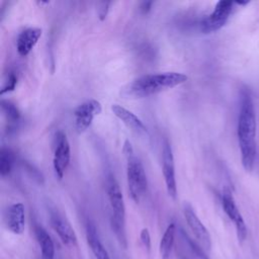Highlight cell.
I'll return each instance as SVG.
<instances>
[{
    "label": "cell",
    "mask_w": 259,
    "mask_h": 259,
    "mask_svg": "<svg viewBox=\"0 0 259 259\" xmlns=\"http://www.w3.org/2000/svg\"><path fill=\"white\" fill-rule=\"evenodd\" d=\"M256 131L257 122L252 96L248 88H243L240 97L237 136L242 165L248 172L253 169L256 157Z\"/></svg>",
    "instance_id": "1"
},
{
    "label": "cell",
    "mask_w": 259,
    "mask_h": 259,
    "mask_svg": "<svg viewBox=\"0 0 259 259\" xmlns=\"http://www.w3.org/2000/svg\"><path fill=\"white\" fill-rule=\"evenodd\" d=\"M188 77L178 72H163L143 75L128 84L126 93L130 96L143 98L148 97L167 89L174 88L184 82Z\"/></svg>",
    "instance_id": "2"
},
{
    "label": "cell",
    "mask_w": 259,
    "mask_h": 259,
    "mask_svg": "<svg viewBox=\"0 0 259 259\" xmlns=\"http://www.w3.org/2000/svg\"><path fill=\"white\" fill-rule=\"evenodd\" d=\"M122 152L126 158V181L132 199L139 203L148 187L147 175L139 158L135 156L134 149L128 140H125Z\"/></svg>",
    "instance_id": "3"
},
{
    "label": "cell",
    "mask_w": 259,
    "mask_h": 259,
    "mask_svg": "<svg viewBox=\"0 0 259 259\" xmlns=\"http://www.w3.org/2000/svg\"><path fill=\"white\" fill-rule=\"evenodd\" d=\"M236 2L219 1L212 12L200 21V30L203 33H210L221 29L231 16Z\"/></svg>",
    "instance_id": "4"
},
{
    "label": "cell",
    "mask_w": 259,
    "mask_h": 259,
    "mask_svg": "<svg viewBox=\"0 0 259 259\" xmlns=\"http://www.w3.org/2000/svg\"><path fill=\"white\" fill-rule=\"evenodd\" d=\"M222 205L223 209L228 215V218L233 222L235 228L237 237L240 243H243L247 238V226L245 224V221L236 204V201L234 199V196L229 188H224L222 193Z\"/></svg>",
    "instance_id": "5"
},
{
    "label": "cell",
    "mask_w": 259,
    "mask_h": 259,
    "mask_svg": "<svg viewBox=\"0 0 259 259\" xmlns=\"http://www.w3.org/2000/svg\"><path fill=\"white\" fill-rule=\"evenodd\" d=\"M102 106L96 99H88L82 102L74 110V122L77 133H84L92 123L94 117L100 114Z\"/></svg>",
    "instance_id": "6"
},
{
    "label": "cell",
    "mask_w": 259,
    "mask_h": 259,
    "mask_svg": "<svg viewBox=\"0 0 259 259\" xmlns=\"http://www.w3.org/2000/svg\"><path fill=\"white\" fill-rule=\"evenodd\" d=\"M71 160V148L67 136L63 132L56 135V145L53 158V167L56 176L62 179Z\"/></svg>",
    "instance_id": "7"
},
{
    "label": "cell",
    "mask_w": 259,
    "mask_h": 259,
    "mask_svg": "<svg viewBox=\"0 0 259 259\" xmlns=\"http://www.w3.org/2000/svg\"><path fill=\"white\" fill-rule=\"evenodd\" d=\"M106 192L112 211L110 219L125 223V205L123 195L118 182L112 174H109L107 177Z\"/></svg>",
    "instance_id": "8"
},
{
    "label": "cell",
    "mask_w": 259,
    "mask_h": 259,
    "mask_svg": "<svg viewBox=\"0 0 259 259\" xmlns=\"http://www.w3.org/2000/svg\"><path fill=\"white\" fill-rule=\"evenodd\" d=\"M183 214L189 229L198 240L200 245L203 246L206 250H209L211 248L210 235L200 219L197 217L192 205L187 201L183 203Z\"/></svg>",
    "instance_id": "9"
},
{
    "label": "cell",
    "mask_w": 259,
    "mask_h": 259,
    "mask_svg": "<svg viewBox=\"0 0 259 259\" xmlns=\"http://www.w3.org/2000/svg\"><path fill=\"white\" fill-rule=\"evenodd\" d=\"M162 172L169 196L176 199L177 196V184L175 177V165L174 156L171 145L168 142L164 143L162 151Z\"/></svg>",
    "instance_id": "10"
},
{
    "label": "cell",
    "mask_w": 259,
    "mask_h": 259,
    "mask_svg": "<svg viewBox=\"0 0 259 259\" xmlns=\"http://www.w3.org/2000/svg\"><path fill=\"white\" fill-rule=\"evenodd\" d=\"M51 225L52 228L55 230V232L58 234L61 241L68 246H75L77 244V236L70 225V223L64 219L63 215H61L57 211H53L51 213Z\"/></svg>",
    "instance_id": "11"
},
{
    "label": "cell",
    "mask_w": 259,
    "mask_h": 259,
    "mask_svg": "<svg viewBox=\"0 0 259 259\" xmlns=\"http://www.w3.org/2000/svg\"><path fill=\"white\" fill-rule=\"evenodd\" d=\"M6 228L15 235H21L25 227L24 205L21 202L11 204L5 212Z\"/></svg>",
    "instance_id": "12"
},
{
    "label": "cell",
    "mask_w": 259,
    "mask_h": 259,
    "mask_svg": "<svg viewBox=\"0 0 259 259\" xmlns=\"http://www.w3.org/2000/svg\"><path fill=\"white\" fill-rule=\"evenodd\" d=\"M42 30L39 27H28L22 30L16 39V50L19 56H27L41 36Z\"/></svg>",
    "instance_id": "13"
},
{
    "label": "cell",
    "mask_w": 259,
    "mask_h": 259,
    "mask_svg": "<svg viewBox=\"0 0 259 259\" xmlns=\"http://www.w3.org/2000/svg\"><path fill=\"white\" fill-rule=\"evenodd\" d=\"M111 110H112L113 114L132 131H134L138 134H147L148 133V128L144 124L142 119L139 118L131 110L126 109L125 107H123L119 104H112Z\"/></svg>",
    "instance_id": "14"
},
{
    "label": "cell",
    "mask_w": 259,
    "mask_h": 259,
    "mask_svg": "<svg viewBox=\"0 0 259 259\" xmlns=\"http://www.w3.org/2000/svg\"><path fill=\"white\" fill-rule=\"evenodd\" d=\"M86 239L96 259H110L108 252L100 241L97 229L92 222H87L86 224Z\"/></svg>",
    "instance_id": "15"
},
{
    "label": "cell",
    "mask_w": 259,
    "mask_h": 259,
    "mask_svg": "<svg viewBox=\"0 0 259 259\" xmlns=\"http://www.w3.org/2000/svg\"><path fill=\"white\" fill-rule=\"evenodd\" d=\"M34 234L40 247L42 259H54L55 245L48 232L41 226H36L34 228Z\"/></svg>",
    "instance_id": "16"
},
{
    "label": "cell",
    "mask_w": 259,
    "mask_h": 259,
    "mask_svg": "<svg viewBox=\"0 0 259 259\" xmlns=\"http://www.w3.org/2000/svg\"><path fill=\"white\" fill-rule=\"evenodd\" d=\"M174 236H175V224L171 223L167 227L166 231L164 232L160 242V254L162 259L169 258L172 251L173 244H174Z\"/></svg>",
    "instance_id": "17"
},
{
    "label": "cell",
    "mask_w": 259,
    "mask_h": 259,
    "mask_svg": "<svg viewBox=\"0 0 259 259\" xmlns=\"http://www.w3.org/2000/svg\"><path fill=\"white\" fill-rule=\"evenodd\" d=\"M14 153L8 148H2L0 153V174L2 177L9 175L14 164Z\"/></svg>",
    "instance_id": "18"
},
{
    "label": "cell",
    "mask_w": 259,
    "mask_h": 259,
    "mask_svg": "<svg viewBox=\"0 0 259 259\" xmlns=\"http://www.w3.org/2000/svg\"><path fill=\"white\" fill-rule=\"evenodd\" d=\"M1 108L9 122L15 124L20 119V111L13 102L9 100H1Z\"/></svg>",
    "instance_id": "19"
},
{
    "label": "cell",
    "mask_w": 259,
    "mask_h": 259,
    "mask_svg": "<svg viewBox=\"0 0 259 259\" xmlns=\"http://www.w3.org/2000/svg\"><path fill=\"white\" fill-rule=\"evenodd\" d=\"M182 235H183V237L185 238V240L187 241V243H188V245H189L191 251L196 255V257H197L198 259H209V257L205 254L204 250L202 249V247H201L199 244H197L196 242H194V241H193L191 238H189L184 232H182Z\"/></svg>",
    "instance_id": "20"
},
{
    "label": "cell",
    "mask_w": 259,
    "mask_h": 259,
    "mask_svg": "<svg viewBox=\"0 0 259 259\" xmlns=\"http://www.w3.org/2000/svg\"><path fill=\"white\" fill-rule=\"evenodd\" d=\"M16 83H17L16 76L13 73H10L6 82H5V84L3 85V87L0 90V94L3 95L4 93H7V92H10V91L14 90V88L16 86Z\"/></svg>",
    "instance_id": "21"
},
{
    "label": "cell",
    "mask_w": 259,
    "mask_h": 259,
    "mask_svg": "<svg viewBox=\"0 0 259 259\" xmlns=\"http://www.w3.org/2000/svg\"><path fill=\"white\" fill-rule=\"evenodd\" d=\"M109 5H110V2H100L98 4L97 13H98V17L100 20H104L106 18L108 10H109Z\"/></svg>",
    "instance_id": "22"
},
{
    "label": "cell",
    "mask_w": 259,
    "mask_h": 259,
    "mask_svg": "<svg viewBox=\"0 0 259 259\" xmlns=\"http://www.w3.org/2000/svg\"><path fill=\"white\" fill-rule=\"evenodd\" d=\"M140 239H141V242L143 243V245L148 249L150 250L151 248V236H150V232L147 228H144L142 231H141V234H140Z\"/></svg>",
    "instance_id": "23"
},
{
    "label": "cell",
    "mask_w": 259,
    "mask_h": 259,
    "mask_svg": "<svg viewBox=\"0 0 259 259\" xmlns=\"http://www.w3.org/2000/svg\"><path fill=\"white\" fill-rule=\"evenodd\" d=\"M152 5H153V2H151V1H150V2H148V1H144V2H142V3H141V6H140L141 12H142L143 14L148 13V12L150 11V9H151Z\"/></svg>",
    "instance_id": "24"
}]
</instances>
